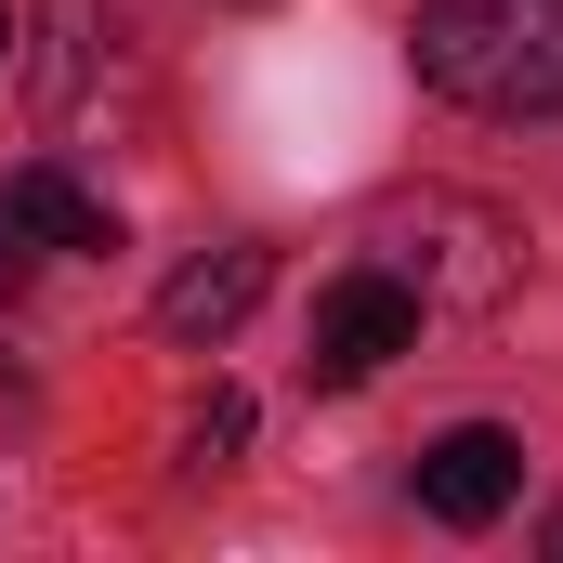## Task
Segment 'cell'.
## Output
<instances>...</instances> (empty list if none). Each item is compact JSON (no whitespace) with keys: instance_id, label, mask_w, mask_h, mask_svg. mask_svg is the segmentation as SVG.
<instances>
[{"instance_id":"1","label":"cell","mask_w":563,"mask_h":563,"mask_svg":"<svg viewBox=\"0 0 563 563\" xmlns=\"http://www.w3.org/2000/svg\"><path fill=\"white\" fill-rule=\"evenodd\" d=\"M420 79L472 119L563 106V0H420Z\"/></svg>"},{"instance_id":"2","label":"cell","mask_w":563,"mask_h":563,"mask_svg":"<svg viewBox=\"0 0 563 563\" xmlns=\"http://www.w3.org/2000/svg\"><path fill=\"white\" fill-rule=\"evenodd\" d=\"M394 276L420 288V301L485 314V301H511L525 250H511V223H498V210H472V197H420V210H394Z\"/></svg>"},{"instance_id":"3","label":"cell","mask_w":563,"mask_h":563,"mask_svg":"<svg viewBox=\"0 0 563 563\" xmlns=\"http://www.w3.org/2000/svg\"><path fill=\"white\" fill-rule=\"evenodd\" d=\"M420 288L394 276V263H354V276L314 288V354H301V380L314 394H354V380H380L394 354H420Z\"/></svg>"},{"instance_id":"4","label":"cell","mask_w":563,"mask_h":563,"mask_svg":"<svg viewBox=\"0 0 563 563\" xmlns=\"http://www.w3.org/2000/svg\"><path fill=\"white\" fill-rule=\"evenodd\" d=\"M511 498H525V445H511L498 420H459V432H432V445H420V511H432V525L485 538Z\"/></svg>"},{"instance_id":"5","label":"cell","mask_w":563,"mask_h":563,"mask_svg":"<svg viewBox=\"0 0 563 563\" xmlns=\"http://www.w3.org/2000/svg\"><path fill=\"white\" fill-rule=\"evenodd\" d=\"M263 288H276V250H197L184 276L157 288V328L170 341H223V328L263 314Z\"/></svg>"},{"instance_id":"6","label":"cell","mask_w":563,"mask_h":563,"mask_svg":"<svg viewBox=\"0 0 563 563\" xmlns=\"http://www.w3.org/2000/svg\"><path fill=\"white\" fill-rule=\"evenodd\" d=\"M0 223H26V236H53V250H119V210H106L92 184H66V170H13V184H0Z\"/></svg>"},{"instance_id":"7","label":"cell","mask_w":563,"mask_h":563,"mask_svg":"<svg viewBox=\"0 0 563 563\" xmlns=\"http://www.w3.org/2000/svg\"><path fill=\"white\" fill-rule=\"evenodd\" d=\"M40 26H53V53H40V119H66V92H79V66H92V0H53Z\"/></svg>"},{"instance_id":"8","label":"cell","mask_w":563,"mask_h":563,"mask_svg":"<svg viewBox=\"0 0 563 563\" xmlns=\"http://www.w3.org/2000/svg\"><path fill=\"white\" fill-rule=\"evenodd\" d=\"M236 445H250V394H223V380H210V394L184 407V459L210 472V459H236Z\"/></svg>"},{"instance_id":"9","label":"cell","mask_w":563,"mask_h":563,"mask_svg":"<svg viewBox=\"0 0 563 563\" xmlns=\"http://www.w3.org/2000/svg\"><path fill=\"white\" fill-rule=\"evenodd\" d=\"M26 288V223H0V301Z\"/></svg>"},{"instance_id":"10","label":"cell","mask_w":563,"mask_h":563,"mask_svg":"<svg viewBox=\"0 0 563 563\" xmlns=\"http://www.w3.org/2000/svg\"><path fill=\"white\" fill-rule=\"evenodd\" d=\"M538 551H551V563H563V511H551V525H538Z\"/></svg>"},{"instance_id":"11","label":"cell","mask_w":563,"mask_h":563,"mask_svg":"<svg viewBox=\"0 0 563 563\" xmlns=\"http://www.w3.org/2000/svg\"><path fill=\"white\" fill-rule=\"evenodd\" d=\"M0 53H13V13H0Z\"/></svg>"}]
</instances>
